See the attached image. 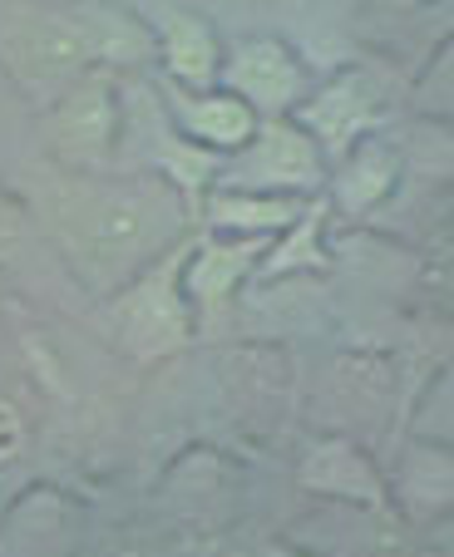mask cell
Listing matches in <instances>:
<instances>
[{
	"label": "cell",
	"instance_id": "18",
	"mask_svg": "<svg viewBox=\"0 0 454 557\" xmlns=\"http://www.w3.org/2000/svg\"><path fill=\"white\" fill-rule=\"evenodd\" d=\"M395 5H405V11H420V5H434V0H395Z\"/></svg>",
	"mask_w": 454,
	"mask_h": 557
},
{
	"label": "cell",
	"instance_id": "8",
	"mask_svg": "<svg viewBox=\"0 0 454 557\" xmlns=\"http://www.w3.org/2000/svg\"><path fill=\"white\" fill-rule=\"evenodd\" d=\"M159 109H163V119H169L173 134L188 138L193 148H203V153H212V158H233L237 148L257 134V124H262L243 99L228 95L222 85L183 89V85H173V79H163Z\"/></svg>",
	"mask_w": 454,
	"mask_h": 557
},
{
	"label": "cell",
	"instance_id": "5",
	"mask_svg": "<svg viewBox=\"0 0 454 557\" xmlns=\"http://www.w3.org/2000/svg\"><path fill=\"white\" fill-rule=\"evenodd\" d=\"M218 183L222 188L311 198L317 188H327V153L296 119H262L257 134L233 158H222Z\"/></svg>",
	"mask_w": 454,
	"mask_h": 557
},
{
	"label": "cell",
	"instance_id": "19",
	"mask_svg": "<svg viewBox=\"0 0 454 557\" xmlns=\"http://www.w3.org/2000/svg\"><path fill=\"white\" fill-rule=\"evenodd\" d=\"M444 5H450V11H454V0H444Z\"/></svg>",
	"mask_w": 454,
	"mask_h": 557
},
{
	"label": "cell",
	"instance_id": "15",
	"mask_svg": "<svg viewBox=\"0 0 454 557\" xmlns=\"http://www.w3.org/2000/svg\"><path fill=\"white\" fill-rule=\"evenodd\" d=\"M415 109L440 124H454V40H444L434 50V60L415 79Z\"/></svg>",
	"mask_w": 454,
	"mask_h": 557
},
{
	"label": "cell",
	"instance_id": "12",
	"mask_svg": "<svg viewBox=\"0 0 454 557\" xmlns=\"http://www.w3.org/2000/svg\"><path fill=\"white\" fill-rule=\"evenodd\" d=\"M148 30H154V54H159V64H163V79H173V85H183V89L218 85L228 40H222L203 15L169 11L159 25H148Z\"/></svg>",
	"mask_w": 454,
	"mask_h": 557
},
{
	"label": "cell",
	"instance_id": "10",
	"mask_svg": "<svg viewBox=\"0 0 454 557\" xmlns=\"http://www.w3.org/2000/svg\"><path fill=\"white\" fill-rule=\"evenodd\" d=\"M296 484L317 498L351 508H385V473L356 440H311L307 454L296 459Z\"/></svg>",
	"mask_w": 454,
	"mask_h": 557
},
{
	"label": "cell",
	"instance_id": "2",
	"mask_svg": "<svg viewBox=\"0 0 454 557\" xmlns=\"http://www.w3.org/2000/svg\"><path fill=\"white\" fill-rule=\"evenodd\" d=\"M144 60H154V30L138 15L109 11L99 0L30 11L0 30V64L35 99H54L95 70Z\"/></svg>",
	"mask_w": 454,
	"mask_h": 557
},
{
	"label": "cell",
	"instance_id": "1",
	"mask_svg": "<svg viewBox=\"0 0 454 557\" xmlns=\"http://www.w3.org/2000/svg\"><path fill=\"white\" fill-rule=\"evenodd\" d=\"M193 218V202L173 178L154 169H138L128 178L95 173L70 178L54 188L50 232L54 252L64 257L70 276L99 301L128 286L144 267L183 243Z\"/></svg>",
	"mask_w": 454,
	"mask_h": 557
},
{
	"label": "cell",
	"instance_id": "6",
	"mask_svg": "<svg viewBox=\"0 0 454 557\" xmlns=\"http://www.w3.org/2000/svg\"><path fill=\"white\" fill-rule=\"evenodd\" d=\"M218 85L243 99L257 119H292L296 104L311 95V70L277 35H243L222 50Z\"/></svg>",
	"mask_w": 454,
	"mask_h": 557
},
{
	"label": "cell",
	"instance_id": "4",
	"mask_svg": "<svg viewBox=\"0 0 454 557\" xmlns=\"http://www.w3.org/2000/svg\"><path fill=\"white\" fill-rule=\"evenodd\" d=\"M40 144L70 178H95L114 169L124 148V95L114 85V70H95L60 89L45 104Z\"/></svg>",
	"mask_w": 454,
	"mask_h": 557
},
{
	"label": "cell",
	"instance_id": "17",
	"mask_svg": "<svg viewBox=\"0 0 454 557\" xmlns=\"http://www.w3.org/2000/svg\"><path fill=\"white\" fill-rule=\"evenodd\" d=\"M21 243H30V212L0 193V262L21 252Z\"/></svg>",
	"mask_w": 454,
	"mask_h": 557
},
{
	"label": "cell",
	"instance_id": "11",
	"mask_svg": "<svg viewBox=\"0 0 454 557\" xmlns=\"http://www.w3.org/2000/svg\"><path fill=\"white\" fill-rule=\"evenodd\" d=\"M401 148L381 134H366L360 144H351L336 158V169L327 173L331 202H336L346 218H366L381 202H391V193L401 188Z\"/></svg>",
	"mask_w": 454,
	"mask_h": 557
},
{
	"label": "cell",
	"instance_id": "13",
	"mask_svg": "<svg viewBox=\"0 0 454 557\" xmlns=\"http://www.w3.org/2000/svg\"><path fill=\"white\" fill-rule=\"evenodd\" d=\"M311 208V198H286V193H253V188H222L212 183L203 193V222L208 232H228V237H282L292 222H302V212Z\"/></svg>",
	"mask_w": 454,
	"mask_h": 557
},
{
	"label": "cell",
	"instance_id": "7",
	"mask_svg": "<svg viewBox=\"0 0 454 557\" xmlns=\"http://www.w3.org/2000/svg\"><path fill=\"white\" fill-rule=\"evenodd\" d=\"M277 237H228V232H208L198 243L183 247V292H188L193 311L208 315L233 306L247 282H257L262 257Z\"/></svg>",
	"mask_w": 454,
	"mask_h": 557
},
{
	"label": "cell",
	"instance_id": "16",
	"mask_svg": "<svg viewBox=\"0 0 454 557\" xmlns=\"http://www.w3.org/2000/svg\"><path fill=\"white\" fill-rule=\"evenodd\" d=\"M25 449H30V424H25L21 405H11L5 395H0V469L15 463Z\"/></svg>",
	"mask_w": 454,
	"mask_h": 557
},
{
	"label": "cell",
	"instance_id": "9",
	"mask_svg": "<svg viewBox=\"0 0 454 557\" xmlns=\"http://www.w3.org/2000/svg\"><path fill=\"white\" fill-rule=\"evenodd\" d=\"M376 85L360 70L331 74L327 85H311V95L296 104V124L317 138V148L327 153V163H336L351 144H360L366 134H376Z\"/></svg>",
	"mask_w": 454,
	"mask_h": 557
},
{
	"label": "cell",
	"instance_id": "14",
	"mask_svg": "<svg viewBox=\"0 0 454 557\" xmlns=\"http://www.w3.org/2000/svg\"><path fill=\"white\" fill-rule=\"evenodd\" d=\"M401 504L430 523V513L454 504V459L434 444H410L401 454Z\"/></svg>",
	"mask_w": 454,
	"mask_h": 557
},
{
	"label": "cell",
	"instance_id": "3",
	"mask_svg": "<svg viewBox=\"0 0 454 557\" xmlns=\"http://www.w3.org/2000/svg\"><path fill=\"white\" fill-rule=\"evenodd\" d=\"M183 247L163 252L154 267L105 296V321L114 336L119 356L138 360V366H159V360L188 350L193 331H198V311H193L188 292H183Z\"/></svg>",
	"mask_w": 454,
	"mask_h": 557
}]
</instances>
